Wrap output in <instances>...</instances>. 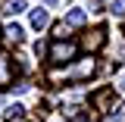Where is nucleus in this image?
Instances as JSON below:
<instances>
[{"mask_svg": "<svg viewBox=\"0 0 125 122\" xmlns=\"http://www.w3.org/2000/svg\"><path fill=\"white\" fill-rule=\"evenodd\" d=\"M94 69H97V63H94V56H84V60H78L72 63L66 72H53V81H62V78H69V81H84V78H91L94 75Z\"/></svg>", "mask_w": 125, "mask_h": 122, "instance_id": "obj_1", "label": "nucleus"}, {"mask_svg": "<svg viewBox=\"0 0 125 122\" xmlns=\"http://www.w3.org/2000/svg\"><path fill=\"white\" fill-rule=\"evenodd\" d=\"M78 53V44H72V41H56V44L47 50V56H50V63H56V66H62V63H72Z\"/></svg>", "mask_w": 125, "mask_h": 122, "instance_id": "obj_2", "label": "nucleus"}, {"mask_svg": "<svg viewBox=\"0 0 125 122\" xmlns=\"http://www.w3.org/2000/svg\"><path fill=\"white\" fill-rule=\"evenodd\" d=\"M113 100H116V88H100V91L91 97V103H94V110H103L106 113L109 107H113Z\"/></svg>", "mask_w": 125, "mask_h": 122, "instance_id": "obj_3", "label": "nucleus"}, {"mask_svg": "<svg viewBox=\"0 0 125 122\" xmlns=\"http://www.w3.org/2000/svg\"><path fill=\"white\" fill-rule=\"evenodd\" d=\"M103 44H106V31H103V28H97V31H91V34H84V38H81V47H84L88 53L100 50Z\"/></svg>", "mask_w": 125, "mask_h": 122, "instance_id": "obj_4", "label": "nucleus"}, {"mask_svg": "<svg viewBox=\"0 0 125 122\" xmlns=\"http://www.w3.org/2000/svg\"><path fill=\"white\" fill-rule=\"evenodd\" d=\"M13 85V63L10 56H0V88H10Z\"/></svg>", "mask_w": 125, "mask_h": 122, "instance_id": "obj_5", "label": "nucleus"}, {"mask_svg": "<svg viewBox=\"0 0 125 122\" xmlns=\"http://www.w3.org/2000/svg\"><path fill=\"white\" fill-rule=\"evenodd\" d=\"M62 25H66V28H78V25H84V10H69L66 19H62Z\"/></svg>", "mask_w": 125, "mask_h": 122, "instance_id": "obj_6", "label": "nucleus"}, {"mask_svg": "<svg viewBox=\"0 0 125 122\" xmlns=\"http://www.w3.org/2000/svg\"><path fill=\"white\" fill-rule=\"evenodd\" d=\"M25 10V0H3L0 3V13L3 16H16V13H22Z\"/></svg>", "mask_w": 125, "mask_h": 122, "instance_id": "obj_7", "label": "nucleus"}, {"mask_svg": "<svg viewBox=\"0 0 125 122\" xmlns=\"http://www.w3.org/2000/svg\"><path fill=\"white\" fill-rule=\"evenodd\" d=\"M47 22H50V13H47V10H31V25H34L38 31L44 28Z\"/></svg>", "mask_w": 125, "mask_h": 122, "instance_id": "obj_8", "label": "nucleus"}, {"mask_svg": "<svg viewBox=\"0 0 125 122\" xmlns=\"http://www.w3.org/2000/svg\"><path fill=\"white\" fill-rule=\"evenodd\" d=\"M22 110H25V107H19V103L6 107V122H19V119H22Z\"/></svg>", "mask_w": 125, "mask_h": 122, "instance_id": "obj_9", "label": "nucleus"}, {"mask_svg": "<svg viewBox=\"0 0 125 122\" xmlns=\"http://www.w3.org/2000/svg\"><path fill=\"white\" fill-rule=\"evenodd\" d=\"M6 38H10L13 44H22V38H25V34H22V28H19V25H10V28H6Z\"/></svg>", "mask_w": 125, "mask_h": 122, "instance_id": "obj_10", "label": "nucleus"}, {"mask_svg": "<svg viewBox=\"0 0 125 122\" xmlns=\"http://www.w3.org/2000/svg\"><path fill=\"white\" fill-rule=\"evenodd\" d=\"M62 116H66V119H78V116H81V107H78V103H69V107H62Z\"/></svg>", "mask_w": 125, "mask_h": 122, "instance_id": "obj_11", "label": "nucleus"}, {"mask_svg": "<svg viewBox=\"0 0 125 122\" xmlns=\"http://www.w3.org/2000/svg\"><path fill=\"white\" fill-rule=\"evenodd\" d=\"M53 38H56V41H66V38H69V28H66V25H56V28H53Z\"/></svg>", "mask_w": 125, "mask_h": 122, "instance_id": "obj_12", "label": "nucleus"}, {"mask_svg": "<svg viewBox=\"0 0 125 122\" xmlns=\"http://www.w3.org/2000/svg\"><path fill=\"white\" fill-rule=\"evenodd\" d=\"M109 10H113V13H116V16H122V13H125V0H116V3H113Z\"/></svg>", "mask_w": 125, "mask_h": 122, "instance_id": "obj_13", "label": "nucleus"}, {"mask_svg": "<svg viewBox=\"0 0 125 122\" xmlns=\"http://www.w3.org/2000/svg\"><path fill=\"white\" fill-rule=\"evenodd\" d=\"M106 122H122V116H119V113H113V116H106Z\"/></svg>", "mask_w": 125, "mask_h": 122, "instance_id": "obj_14", "label": "nucleus"}, {"mask_svg": "<svg viewBox=\"0 0 125 122\" xmlns=\"http://www.w3.org/2000/svg\"><path fill=\"white\" fill-rule=\"evenodd\" d=\"M44 3H53V0H44Z\"/></svg>", "mask_w": 125, "mask_h": 122, "instance_id": "obj_15", "label": "nucleus"}, {"mask_svg": "<svg viewBox=\"0 0 125 122\" xmlns=\"http://www.w3.org/2000/svg\"><path fill=\"white\" fill-rule=\"evenodd\" d=\"M19 122H22V119H19Z\"/></svg>", "mask_w": 125, "mask_h": 122, "instance_id": "obj_16", "label": "nucleus"}]
</instances>
